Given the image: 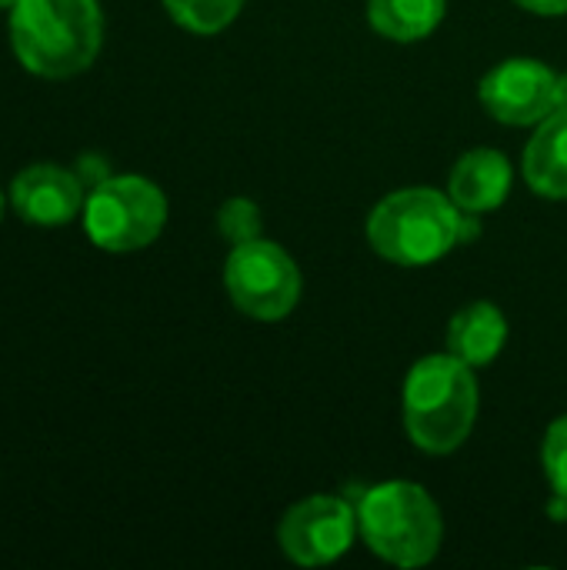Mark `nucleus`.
Wrapping results in <instances>:
<instances>
[{
  "label": "nucleus",
  "instance_id": "nucleus-9",
  "mask_svg": "<svg viewBox=\"0 0 567 570\" xmlns=\"http://www.w3.org/2000/svg\"><path fill=\"white\" fill-rule=\"evenodd\" d=\"M84 180L60 164H30L10 184V204L30 227H63L84 210Z\"/></svg>",
  "mask_w": 567,
  "mask_h": 570
},
{
  "label": "nucleus",
  "instance_id": "nucleus-5",
  "mask_svg": "<svg viewBox=\"0 0 567 570\" xmlns=\"http://www.w3.org/2000/svg\"><path fill=\"white\" fill-rule=\"evenodd\" d=\"M80 217L94 247L107 254H134L160 237L167 224V197L147 177L120 174L87 190Z\"/></svg>",
  "mask_w": 567,
  "mask_h": 570
},
{
  "label": "nucleus",
  "instance_id": "nucleus-1",
  "mask_svg": "<svg viewBox=\"0 0 567 570\" xmlns=\"http://www.w3.org/2000/svg\"><path fill=\"white\" fill-rule=\"evenodd\" d=\"M100 43V0H17L10 7V47L33 77H77L97 60Z\"/></svg>",
  "mask_w": 567,
  "mask_h": 570
},
{
  "label": "nucleus",
  "instance_id": "nucleus-3",
  "mask_svg": "<svg viewBox=\"0 0 567 570\" xmlns=\"http://www.w3.org/2000/svg\"><path fill=\"white\" fill-rule=\"evenodd\" d=\"M358 531L388 564L424 568L434 561L444 524L434 498L414 481H384L361 494Z\"/></svg>",
  "mask_w": 567,
  "mask_h": 570
},
{
  "label": "nucleus",
  "instance_id": "nucleus-7",
  "mask_svg": "<svg viewBox=\"0 0 567 570\" xmlns=\"http://www.w3.org/2000/svg\"><path fill=\"white\" fill-rule=\"evenodd\" d=\"M358 534V508L344 498L314 494L294 504L277 528L281 551L301 568L334 564L351 551Z\"/></svg>",
  "mask_w": 567,
  "mask_h": 570
},
{
  "label": "nucleus",
  "instance_id": "nucleus-16",
  "mask_svg": "<svg viewBox=\"0 0 567 570\" xmlns=\"http://www.w3.org/2000/svg\"><path fill=\"white\" fill-rule=\"evenodd\" d=\"M217 230L237 247V244H247V240H257L261 237V210L254 200L247 197H231L221 204L217 210Z\"/></svg>",
  "mask_w": 567,
  "mask_h": 570
},
{
  "label": "nucleus",
  "instance_id": "nucleus-10",
  "mask_svg": "<svg viewBox=\"0 0 567 570\" xmlns=\"http://www.w3.org/2000/svg\"><path fill=\"white\" fill-rule=\"evenodd\" d=\"M511 190V164L501 150L481 147V150H468L448 180V197L471 214H488L498 210L508 200Z\"/></svg>",
  "mask_w": 567,
  "mask_h": 570
},
{
  "label": "nucleus",
  "instance_id": "nucleus-14",
  "mask_svg": "<svg viewBox=\"0 0 567 570\" xmlns=\"http://www.w3.org/2000/svg\"><path fill=\"white\" fill-rule=\"evenodd\" d=\"M164 7L174 17V23H180L184 30L211 37L221 33L227 23H234L244 0H164Z\"/></svg>",
  "mask_w": 567,
  "mask_h": 570
},
{
  "label": "nucleus",
  "instance_id": "nucleus-17",
  "mask_svg": "<svg viewBox=\"0 0 567 570\" xmlns=\"http://www.w3.org/2000/svg\"><path fill=\"white\" fill-rule=\"evenodd\" d=\"M525 10L541 13V17H561L567 13V0H518Z\"/></svg>",
  "mask_w": 567,
  "mask_h": 570
},
{
  "label": "nucleus",
  "instance_id": "nucleus-20",
  "mask_svg": "<svg viewBox=\"0 0 567 570\" xmlns=\"http://www.w3.org/2000/svg\"><path fill=\"white\" fill-rule=\"evenodd\" d=\"M0 220H3V194H0Z\"/></svg>",
  "mask_w": 567,
  "mask_h": 570
},
{
  "label": "nucleus",
  "instance_id": "nucleus-2",
  "mask_svg": "<svg viewBox=\"0 0 567 570\" xmlns=\"http://www.w3.org/2000/svg\"><path fill=\"white\" fill-rule=\"evenodd\" d=\"M478 417L475 367L451 354L421 357L404 381V428L428 454L458 451Z\"/></svg>",
  "mask_w": 567,
  "mask_h": 570
},
{
  "label": "nucleus",
  "instance_id": "nucleus-18",
  "mask_svg": "<svg viewBox=\"0 0 567 570\" xmlns=\"http://www.w3.org/2000/svg\"><path fill=\"white\" fill-rule=\"evenodd\" d=\"M555 110H567V73L558 77V97H555Z\"/></svg>",
  "mask_w": 567,
  "mask_h": 570
},
{
  "label": "nucleus",
  "instance_id": "nucleus-15",
  "mask_svg": "<svg viewBox=\"0 0 567 570\" xmlns=\"http://www.w3.org/2000/svg\"><path fill=\"white\" fill-rule=\"evenodd\" d=\"M545 474L551 484V514L555 521L567 518V414L558 417L545 434Z\"/></svg>",
  "mask_w": 567,
  "mask_h": 570
},
{
  "label": "nucleus",
  "instance_id": "nucleus-13",
  "mask_svg": "<svg viewBox=\"0 0 567 570\" xmlns=\"http://www.w3.org/2000/svg\"><path fill=\"white\" fill-rule=\"evenodd\" d=\"M444 7V0H368V23L394 43H414L438 30Z\"/></svg>",
  "mask_w": 567,
  "mask_h": 570
},
{
  "label": "nucleus",
  "instance_id": "nucleus-11",
  "mask_svg": "<svg viewBox=\"0 0 567 570\" xmlns=\"http://www.w3.org/2000/svg\"><path fill=\"white\" fill-rule=\"evenodd\" d=\"M508 341V321L491 301H475L448 324V354L468 367H488Z\"/></svg>",
  "mask_w": 567,
  "mask_h": 570
},
{
  "label": "nucleus",
  "instance_id": "nucleus-6",
  "mask_svg": "<svg viewBox=\"0 0 567 570\" xmlns=\"http://www.w3.org/2000/svg\"><path fill=\"white\" fill-rule=\"evenodd\" d=\"M224 284L234 307L254 321H281L301 301V271L281 244H237L224 264Z\"/></svg>",
  "mask_w": 567,
  "mask_h": 570
},
{
  "label": "nucleus",
  "instance_id": "nucleus-12",
  "mask_svg": "<svg viewBox=\"0 0 567 570\" xmlns=\"http://www.w3.org/2000/svg\"><path fill=\"white\" fill-rule=\"evenodd\" d=\"M525 177L548 200H567V110H551L525 147Z\"/></svg>",
  "mask_w": 567,
  "mask_h": 570
},
{
  "label": "nucleus",
  "instance_id": "nucleus-4",
  "mask_svg": "<svg viewBox=\"0 0 567 570\" xmlns=\"http://www.w3.org/2000/svg\"><path fill=\"white\" fill-rule=\"evenodd\" d=\"M461 207L431 187H408L388 194L368 217L371 247L404 267L441 261L458 244Z\"/></svg>",
  "mask_w": 567,
  "mask_h": 570
},
{
  "label": "nucleus",
  "instance_id": "nucleus-8",
  "mask_svg": "<svg viewBox=\"0 0 567 570\" xmlns=\"http://www.w3.org/2000/svg\"><path fill=\"white\" fill-rule=\"evenodd\" d=\"M488 114L511 127L541 124L555 110L558 73L531 57H515L498 63L478 87Z\"/></svg>",
  "mask_w": 567,
  "mask_h": 570
},
{
  "label": "nucleus",
  "instance_id": "nucleus-19",
  "mask_svg": "<svg viewBox=\"0 0 567 570\" xmlns=\"http://www.w3.org/2000/svg\"><path fill=\"white\" fill-rule=\"evenodd\" d=\"M13 3H17V0H0V10H10Z\"/></svg>",
  "mask_w": 567,
  "mask_h": 570
}]
</instances>
